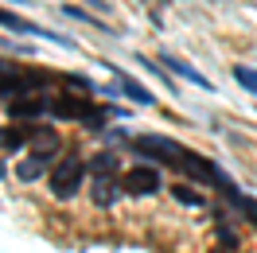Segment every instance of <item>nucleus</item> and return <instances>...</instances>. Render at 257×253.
Instances as JSON below:
<instances>
[{
    "label": "nucleus",
    "mask_w": 257,
    "mask_h": 253,
    "mask_svg": "<svg viewBox=\"0 0 257 253\" xmlns=\"http://www.w3.org/2000/svg\"><path fill=\"white\" fill-rule=\"evenodd\" d=\"M128 148L137 152V156H148V160H160V164H168V168H179V172L195 175L199 183H222V172L210 164V160H203L199 152H191V148H183V144H176L172 137H133L128 141Z\"/></svg>",
    "instance_id": "f257e3e1"
},
{
    "label": "nucleus",
    "mask_w": 257,
    "mask_h": 253,
    "mask_svg": "<svg viewBox=\"0 0 257 253\" xmlns=\"http://www.w3.org/2000/svg\"><path fill=\"white\" fill-rule=\"evenodd\" d=\"M86 179V164L82 160H63L55 172H51V195L55 199H74Z\"/></svg>",
    "instance_id": "f03ea898"
},
{
    "label": "nucleus",
    "mask_w": 257,
    "mask_h": 253,
    "mask_svg": "<svg viewBox=\"0 0 257 253\" xmlns=\"http://www.w3.org/2000/svg\"><path fill=\"white\" fill-rule=\"evenodd\" d=\"M47 109L55 113L59 121H90V125L97 121L94 117V101L82 97V94H55L47 101Z\"/></svg>",
    "instance_id": "7ed1b4c3"
},
{
    "label": "nucleus",
    "mask_w": 257,
    "mask_h": 253,
    "mask_svg": "<svg viewBox=\"0 0 257 253\" xmlns=\"http://www.w3.org/2000/svg\"><path fill=\"white\" fill-rule=\"evenodd\" d=\"M121 187L128 195H156L160 191V172L156 168H148V164H137V168H128L121 175Z\"/></svg>",
    "instance_id": "20e7f679"
},
{
    "label": "nucleus",
    "mask_w": 257,
    "mask_h": 253,
    "mask_svg": "<svg viewBox=\"0 0 257 253\" xmlns=\"http://www.w3.org/2000/svg\"><path fill=\"white\" fill-rule=\"evenodd\" d=\"M0 28H8V32H20V35H47V39H55L59 47H74V39H66V35H55V32H47V28H39V24H32V20H24V16H16V12H4L0 8Z\"/></svg>",
    "instance_id": "39448f33"
},
{
    "label": "nucleus",
    "mask_w": 257,
    "mask_h": 253,
    "mask_svg": "<svg viewBox=\"0 0 257 253\" xmlns=\"http://www.w3.org/2000/svg\"><path fill=\"white\" fill-rule=\"evenodd\" d=\"M101 66H105V70H109L113 78H117V90H121L125 97H133L137 105H156V97L148 94V90H145V86H141L137 78H128V74L121 70V66H109V63H101Z\"/></svg>",
    "instance_id": "423d86ee"
},
{
    "label": "nucleus",
    "mask_w": 257,
    "mask_h": 253,
    "mask_svg": "<svg viewBox=\"0 0 257 253\" xmlns=\"http://www.w3.org/2000/svg\"><path fill=\"white\" fill-rule=\"evenodd\" d=\"M160 66H172L179 78H187L191 86H199V90H214V82L207 78V74H199L191 63H183V59H176V55H168V51H160Z\"/></svg>",
    "instance_id": "0eeeda50"
},
{
    "label": "nucleus",
    "mask_w": 257,
    "mask_h": 253,
    "mask_svg": "<svg viewBox=\"0 0 257 253\" xmlns=\"http://www.w3.org/2000/svg\"><path fill=\"white\" fill-rule=\"evenodd\" d=\"M121 191L125 187H121L113 175H94V191H90V195H94L97 206H113L117 199H121Z\"/></svg>",
    "instance_id": "6e6552de"
},
{
    "label": "nucleus",
    "mask_w": 257,
    "mask_h": 253,
    "mask_svg": "<svg viewBox=\"0 0 257 253\" xmlns=\"http://www.w3.org/2000/svg\"><path fill=\"white\" fill-rule=\"evenodd\" d=\"M55 152H59V133H55V129H39V137L32 141V152H28V156L39 160V164H47Z\"/></svg>",
    "instance_id": "1a4fd4ad"
},
{
    "label": "nucleus",
    "mask_w": 257,
    "mask_h": 253,
    "mask_svg": "<svg viewBox=\"0 0 257 253\" xmlns=\"http://www.w3.org/2000/svg\"><path fill=\"white\" fill-rule=\"evenodd\" d=\"M43 109H47V101H43V97H35V94L8 101V117H16V121H24V117H39Z\"/></svg>",
    "instance_id": "9d476101"
},
{
    "label": "nucleus",
    "mask_w": 257,
    "mask_h": 253,
    "mask_svg": "<svg viewBox=\"0 0 257 253\" xmlns=\"http://www.w3.org/2000/svg\"><path fill=\"white\" fill-rule=\"evenodd\" d=\"M218 187H222V195H226V199H230L234 206H238V210L245 214V218H253V222H257V199H249V195H241V191L234 187V183H230L226 175H222V183H218Z\"/></svg>",
    "instance_id": "9b49d317"
},
{
    "label": "nucleus",
    "mask_w": 257,
    "mask_h": 253,
    "mask_svg": "<svg viewBox=\"0 0 257 253\" xmlns=\"http://www.w3.org/2000/svg\"><path fill=\"white\" fill-rule=\"evenodd\" d=\"M35 137H39L35 125H12L8 133H4V148H20L24 141H35Z\"/></svg>",
    "instance_id": "f8f14e48"
},
{
    "label": "nucleus",
    "mask_w": 257,
    "mask_h": 253,
    "mask_svg": "<svg viewBox=\"0 0 257 253\" xmlns=\"http://www.w3.org/2000/svg\"><path fill=\"white\" fill-rule=\"evenodd\" d=\"M90 172L94 175H117V156H113V152H97V156L90 160Z\"/></svg>",
    "instance_id": "ddd939ff"
},
{
    "label": "nucleus",
    "mask_w": 257,
    "mask_h": 253,
    "mask_svg": "<svg viewBox=\"0 0 257 253\" xmlns=\"http://www.w3.org/2000/svg\"><path fill=\"white\" fill-rule=\"evenodd\" d=\"M172 195H176L183 206H203V203H207V199H203L195 187H187V183H176V187H172Z\"/></svg>",
    "instance_id": "4468645a"
},
{
    "label": "nucleus",
    "mask_w": 257,
    "mask_h": 253,
    "mask_svg": "<svg viewBox=\"0 0 257 253\" xmlns=\"http://www.w3.org/2000/svg\"><path fill=\"white\" fill-rule=\"evenodd\" d=\"M43 172H47V164H39V160H32V156H28V160H24V164L16 168V175L24 179V183H32V179H39Z\"/></svg>",
    "instance_id": "2eb2a0df"
},
{
    "label": "nucleus",
    "mask_w": 257,
    "mask_h": 253,
    "mask_svg": "<svg viewBox=\"0 0 257 253\" xmlns=\"http://www.w3.org/2000/svg\"><path fill=\"white\" fill-rule=\"evenodd\" d=\"M234 78H238V86H241V90L257 94V70H253V66H234Z\"/></svg>",
    "instance_id": "dca6fc26"
},
{
    "label": "nucleus",
    "mask_w": 257,
    "mask_h": 253,
    "mask_svg": "<svg viewBox=\"0 0 257 253\" xmlns=\"http://www.w3.org/2000/svg\"><path fill=\"white\" fill-rule=\"evenodd\" d=\"M12 4H28V0H12Z\"/></svg>",
    "instance_id": "f3484780"
},
{
    "label": "nucleus",
    "mask_w": 257,
    "mask_h": 253,
    "mask_svg": "<svg viewBox=\"0 0 257 253\" xmlns=\"http://www.w3.org/2000/svg\"><path fill=\"white\" fill-rule=\"evenodd\" d=\"M0 175H4V160H0Z\"/></svg>",
    "instance_id": "a211bd4d"
},
{
    "label": "nucleus",
    "mask_w": 257,
    "mask_h": 253,
    "mask_svg": "<svg viewBox=\"0 0 257 253\" xmlns=\"http://www.w3.org/2000/svg\"><path fill=\"white\" fill-rule=\"evenodd\" d=\"M0 141H4V129H0Z\"/></svg>",
    "instance_id": "6ab92c4d"
},
{
    "label": "nucleus",
    "mask_w": 257,
    "mask_h": 253,
    "mask_svg": "<svg viewBox=\"0 0 257 253\" xmlns=\"http://www.w3.org/2000/svg\"><path fill=\"white\" fill-rule=\"evenodd\" d=\"M0 78H4V74H0Z\"/></svg>",
    "instance_id": "aec40b11"
}]
</instances>
